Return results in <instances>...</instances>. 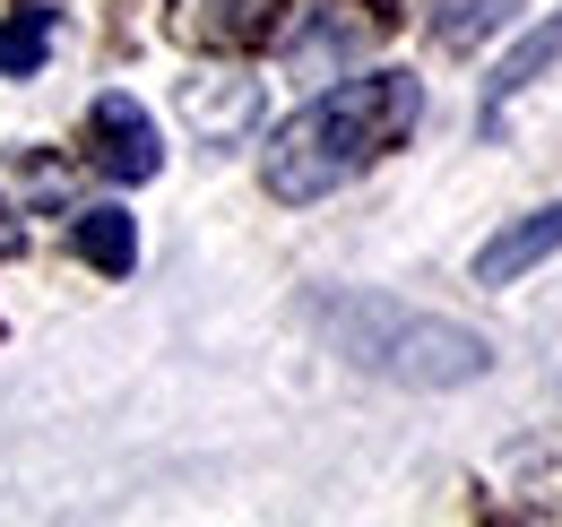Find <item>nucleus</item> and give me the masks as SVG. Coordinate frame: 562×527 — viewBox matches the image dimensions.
Listing matches in <instances>:
<instances>
[{"instance_id": "nucleus-5", "label": "nucleus", "mask_w": 562, "mask_h": 527, "mask_svg": "<svg viewBox=\"0 0 562 527\" xmlns=\"http://www.w3.org/2000/svg\"><path fill=\"white\" fill-rule=\"evenodd\" d=\"M285 0H173V35L200 44V53H251L278 35Z\"/></svg>"}, {"instance_id": "nucleus-7", "label": "nucleus", "mask_w": 562, "mask_h": 527, "mask_svg": "<svg viewBox=\"0 0 562 527\" xmlns=\"http://www.w3.org/2000/svg\"><path fill=\"white\" fill-rule=\"evenodd\" d=\"M554 61H562V18H546V26L510 53V61L493 69V87H485V131H502V122H510V104H519V96H528V87H537Z\"/></svg>"}, {"instance_id": "nucleus-6", "label": "nucleus", "mask_w": 562, "mask_h": 527, "mask_svg": "<svg viewBox=\"0 0 562 527\" xmlns=\"http://www.w3.org/2000/svg\"><path fill=\"white\" fill-rule=\"evenodd\" d=\"M554 251H562V199L493 234L485 251H476V285H510V277H528V268H537V260H554Z\"/></svg>"}, {"instance_id": "nucleus-2", "label": "nucleus", "mask_w": 562, "mask_h": 527, "mask_svg": "<svg viewBox=\"0 0 562 527\" xmlns=\"http://www.w3.org/2000/svg\"><path fill=\"white\" fill-rule=\"evenodd\" d=\"M312 329L329 337L347 363L381 372V381H407V390H459L493 363V346L459 321H432L407 312L390 294H312Z\"/></svg>"}, {"instance_id": "nucleus-9", "label": "nucleus", "mask_w": 562, "mask_h": 527, "mask_svg": "<svg viewBox=\"0 0 562 527\" xmlns=\"http://www.w3.org/2000/svg\"><path fill=\"white\" fill-rule=\"evenodd\" d=\"M78 260L104 268V277H131V260H139L131 216H122V208H87V216H78Z\"/></svg>"}, {"instance_id": "nucleus-8", "label": "nucleus", "mask_w": 562, "mask_h": 527, "mask_svg": "<svg viewBox=\"0 0 562 527\" xmlns=\"http://www.w3.org/2000/svg\"><path fill=\"white\" fill-rule=\"evenodd\" d=\"M510 18H519V0H424V26H432L441 53H476L493 26H510Z\"/></svg>"}, {"instance_id": "nucleus-3", "label": "nucleus", "mask_w": 562, "mask_h": 527, "mask_svg": "<svg viewBox=\"0 0 562 527\" xmlns=\"http://www.w3.org/2000/svg\"><path fill=\"white\" fill-rule=\"evenodd\" d=\"M390 35H398V9H390V0H321V9L294 26L285 61H294V78H338V69H355L363 53H381Z\"/></svg>"}, {"instance_id": "nucleus-4", "label": "nucleus", "mask_w": 562, "mask_h": 527, "mask_svg": "<svg viewBox=\"0 0 562 527\" xmlns=\"http://www.w3.org/2000/svg\"><path fill=\"white\" fill-rule=\"evenodd\" d=\"M87 156H95V173H113V182H156V173H165V131L147 122L139 96H95V104H87Z\"/></svg>"}, {"instance_id": "nucleus-1", "label": "nucleus", "mask_w": 562, "mask_h": 527, "mask_svg": "<svg viewBox=\"0 0 562 527\" xmlns=\"http://www.w3.org/2000/svg\"><path fill=\"white\" fill-rule=\"evenodd\" d=\"M424 113V87L407 69H372V78H347V87H329V96H312L278 138H269V156H260V182L269 199L285 208H303V199H329L338 182H355L363 165H381L398 138L416 131Z\"/></svg>"}, {"instance_id": "nucleus-10", "label": "nucleus", "mask_w": 562, "mask_h": 527, "mask_svg": "<svg viewBox=\"0 0 562 527\" xmlns=\"http://www.w3.org/2000/svg\"><path fill=\"white\" fill-rule=\"evenodd\" d=\"M53 53V9H18L0 18V69H35Z\"/></svg>"}]
</instances>
